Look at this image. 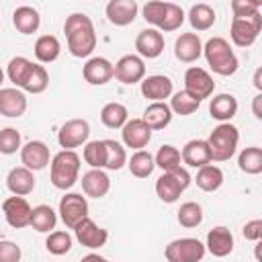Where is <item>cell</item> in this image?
I'll use <instances>...</instances> for the list:
<instances>
[{"label":"cell","mask_w":262,"mask_h":262,"mask_svg":"<svg viewBox=\"0 0 262 262\" xmlns=\"http://www.w3.org/2000/svg\"><path fill=\"white\" fill-rule=\"evenodd\" d=\"M63 33L68 39V49L74 57H88L96 47V33L90 16L84 12H74L63 23Z\"/></svg>","instance_id":"1"},{"label":"cell","mask_w":262,"mask_h":262,"mask_svg":"<svg viewBox=\"0 0 262 262\" xmlns=\"http://www.w3.org/2000/svg\"><path fill=\"white\" fill-rule=\"evenodd\" d=\"M203 53H205L209 68L219 76H233L239 68V61H237L233 49L229 47L227 39H223V37L209 39L203 45Z\"/></svg>","instance_id":"2"},{"label":"cell","mask_w":262,"mask_h":262,"mask_svg":"<svg viewBox=\"0 0 262 262\" xmlns=\"http://www.w3.org/2000/svg\"><path fill=\"white\" fill-rule=\"evenodd\" d=\"M80 174V156L72 149H61L51 158V184L59 190H68L78 182Z\"/></svg>","instance_id":"3"},{"label":"cell","mask_w":262,"mask_h":262,"mask_svg":"<svg viewBox=\"0 0 262 262\" xmlns=\"http://www.w3.org/2000/svg\"><path fill=\"white\" fill-rule=\"evenodd\" d=\"M237 141H239V131L235 125H231V123L217 125L207 139V145L211 151V162L213 160L215 162H227L235 154Z\"/></svg>","instance_id":"4"},{"label":"cell","mask_w":262,"mask_h":262,"mask_svg":"<svg viewBox=\"0 0 262 262\" xmlns=\"http://www.w3.org/2000/svg\"><path fill=\"white\" fill-rule=\"evenodd\" d=\"M190 184V174L186 168L178 166L170 172H164L158 180H156V194L160 196L162 203H176L178 196L188 188Z\"/></svg>","instance_id":"5"},{"label":"cell","mask_w":262,"mask_h":262,"mask_svg":"<svg viewBox=\"0 0 262 262\" xmlns=\"http://www.w3.org/2000/svg\"><path fill=\"white\" fill-rule=\"evenodd\" d=\"M262 31V16L260 12L250 14V16H233L229 37L237 47H250L258 39Z\"/></svg>","instance_id":"6"},{"label":"cell","mask_w":262,"mask_h":262,"mask_svg":"<svg viewBox=\"0 0 262 262\" xmlns=\"http://www.w3.org/2000/svg\"><path fill=\"white\" fill-rule=\"evenodd\" d=\"M205 252V244L196 237H180L166 246L164 256L168 262H201Z\"/></svg>","instance_id":"7"},{"label":"cell","mask_w":262,"mask_h":262,"mask_svg":"<svg viewBox=\"0 0 262 262\" xmlns=\"http://www.w3.org/2000/svg\"><path fill=\"white\" fill-rule=\"evenodd\" d=\"M88 135H90V125L86 119H70L59 127L57 141L63 149L74 151V147H80L88 141Z\"/></svg>","instance_id":"8"},{"label":"cell","mask_w":262,"mask_h":262,"mask_svg":"<svg viewBox=\"0 0 262 262\" xmlns=\"http://www.w3.org/2000/svg\"><path fill=\"white\" fill-rule=\"evenodd\" d=\"M184 90L201 102V100H205V98H209L213 94L215 82H213V78H211V74L207 70L192 66L184 74Z\"/></svg>","instance_id":"9"},{"label":"cell","mask_w":262,"mask_h":262,"mask_svg":"<svg viewBox=\"0 0 262 262\" xmlns=\"http://www.w3.org/2000/svg\"><path fill=\"white\" fill-rule=\"evenodd\" d=\"M59 217L66 223V227L74 229L84 217H88V203L86 196L78 192H68L59 201Z\"/></svg>","instance_id":"10"},{"label":"cell","mask_w":262,"mask_h":262,"mask_svg":"<svg viewBox=\"0 0 262 262\" xmlns=\"http://www.w3.org/2000/svg\"><path fill=\"white\" fill-rule=\"evenodd\" d=\"M113 76L121 84H137L145 76V63L139 55H123L115 66H113Z\"/></svg>","instance_id":"11"},{"label":"cell","mask_w":262,"mask_h":262,"mask_svg":"<svg viewBox=\"0 0 262 262\" xmlns=\"http://www.w3.org/2000/svg\"><path fill=\"white\" fill-rule=\"evenodd\" d=\"M31 205L27 203L25 196H8L4 203H2V213H4V219L10 227L14 229H23L31 223Z\"/></svg>","instance_id":"12"},{"label":"cell","mask_w":262,"mask_h":262,"mask_svg":"<svg viewBox=\"0 0 262 262\" xmlns=\"http://www.w3.org/2000/svg\"><path fill=\"white\" fill-rule=\"evenodd\" d=\"M74 233H76V239L84 246V248H90V250H96V248H102L108 239V231L102 229L100 225H96L90 217H84L76 227H74Z\"/></svg>","instance_id":"13"},{"label":"cell","mask_w":262,"mask_h":262,"mask_svg":"<svg viewBox=\"0 0 262 262\" xmlns=\"http://www.w3.org/2000/svg\"><path fill=\"white\" fill-rule=\"evenodd\" d=\"M123 143L131 149H143L151 139V129L143 123V119H131L121 127Z\"/></svg>","instance_id":"14"},{"label":"cell","mask_w":262,"mask_h":262,"mask_svg":"<svg viewBox=\"0 0 262 262\" xmlns=\"http://www.w3.org/2000/svg\"><path fill=\"white\" fill-rule=\"evenodd\" d=\"M135 49L141 57L147 59H156L162 55L164 51V37L158 29H143L139 31L137 39H135Z\"/></svg>","instance_id":"15"},{"label":"cell","mask_w":262,"mask_h":262,"mask_svg":"<svg viewBox=\"0 0 262 262\" xmlns=\"http://www.w3.org/2000/svg\"><path fill=\"white\" fill-rule=\"evenodd\" d=\"M20 162L31 172L33 170H43L49 164V147L43 141L33 139V141H29L27 145L20 147Z\"/></svg>","instance_id":"16"},{"label":"cell","mask_w":262,"mask_h":262,"mask_svg":"<svg viewBox=\"0 0 262 262\" xmlns=\"http://www.w3.org/2000/svg\"><path fill=\"white\" fill-rule=\"evenodd\" d=\"M82 76L88 84L102 86L113 78V63L106 57H90L82 68Z\"/></svg>","instance_id":"17"},{"label":"cell","mask_w":262,"mask_h":262,"mask_svg":"<svg viewBox=\"0 0 262 262\" xmlns=\"http://www.w3.org/2000/svg\"><path fill=\"white\" fill-rule=\"evenodd\" d=\"M205 250H209L215 258H225L233 252V235L227 227L219 225V227H213L209 233H207V244H205Z\"/></svg>","instance_id":"18"},{"label":"cell","mask_w":262,"mask_h":262,"mask_svg":"<svg viewBox=\"0 0 262 262\" xmlns=\"http://www.w3.org/2000/svg\"><path fill=\"white\" fill-rule=\"evenodd\" d=\"M137 10H139V6L135 0H111L106 4V16L117 27L131 25L137 16Z\"/></svg>","instance_id":"19"},{"label":"cell","mask_w":262,"mask_h":262,"mask_svg":"<svg viewBox=\"0 0 262 262\" xmlns=\"http://www.w3.org/2000/svg\"><path fill=\"white\" fill-rule=\"evenodd\" d=\"M201 53H203V43L196 33H182L174 43V55L184 63L196 61Z\"/></svg>","instance_id":"20"},{"label":"cell","mask_w":262,"mask_h":262,"mask_svg":"<svg viewBox=\"0 0 262 262\" xmlns=\"http://www.w3.org/2000/svg\"><path fill=\"white\" fill-rule=\"evenodd\" d=\"M141 94L154 102H164L172 94V80L162 74H154L141 80Z\"/></svg>","instance_id":"21"},{"label":"cell","mask_w":262,"mask_h":262,"mask_svg":"<svg viewBox=\"0 0 262 262\" xmlns=\"http://www.w3.org/2000/svg\"><path fill=\"white\" fill-rule=\"evenodd\" d=\"M27 111V96L18 88H0V115L20 117Z\"/></svg>","instance_id":"22"},{"label":"cell","mask_w":262,"mask_h":262,"mask_svg":"<svg viewBox=\"0 0 262 262\" xmlns=\"http://www.w3.org/2000/svg\"><path fill=\"white\" fill-rule=\"evenodd\" d=\"M180 158L186 166L190 168H203L207 164H211V151H209V145H207V139H190L182 151H180Z\"/></svg>","instance_id":"23"},{"label":"cell","mask_w":262,"mask_h":262,"mask_svg":"<svg viewBox=\"0 0 262 262\" xmlns=\"http://www.w3.org/2000/svg\"><path fill=\"white\" fill-rule=\"evenodd\" d=\"M6 186H8V190H10L14 196H27V194H31L33 188H35V176H33V172H31L29 168L16 166V168H12V170L8 172V176H6Z\"/></svg>","instance_id":"24"},{"label":"cell","mask_w":262,"mask_h":262,"mask_svg":"<svg viewBox=\"0 0 262 262\" xmlns=\"http://www.w3.org/2000/svg\"><path fill=\"white\" fill-rule=\"evenodd\" d=\"M111 188V180L106 176V172L92 168L82 176V190L86 196L90 199H102Z\"/></svg>","instance_id":"25"},{"label":"cell","mask_w":262,"mask_h":262,"mask_svg":"<svg viewBox=\"0 0 262 262\" xmlns=\"http://www.w3.org/2000/svg\"><path fill=\"white\" fill-rule=\"evenodd\" d=\"M209 113L213 119L221 121V123H229L235 113H237V100L233 94H217L211 98V104H209Z\"/></svg>","instance_id":"26"},{"label":"cell","mask_w":262,"mask_h":262,"mask_svg":"<svg viewBox=\"0 0 262 262\" xmlns=\"http://www.w3.org/2000/svg\"><path fill=\"white\" fill-rule=\"evenodd\" d=\"M12 23H14L18 33L33 35L39 29V25H41V16H39V12L33 6H18L12 12Z\"/></svg>","instance_id":"27"},{"label":"cell","mask_w":262,"mask_h":262,"mask_svg":"<svg viewBox=\"0 0 262 262\" xmlns=\"http://www.w3.org/2000/svg\"><path fill=\"white\" fill-rule=\"evenodd\" d=\"M143 123L151 129V131H158V129H164V127H168L170 125V121H172V111H170V106L166 104V102H151L147 108H145V113H143Z\"/></svg>","instance_id":"28"},{"label":"cell","mask_w":262,"mask_h":262,"mask_svg":"<svg viewBox=\"0 0 262 262\" xmlns=\"http://www.w3.org/2000/svg\"><path fill=\"white\" fill-rule=\"evenodd\" d=\"M215 10L213 6L205 4V2H199V4H192L190 10H188V23L194 31H207L215 25Z\"/></svg>","instance_id":"29"},{"label":"cell","mask_w":262,"mask_h":262,"mask_svg":"<svg viewBox=\"0 0 262 262\" xmlns=\"http://www.w3.org/2000/svg\"><path fill=\"white\" fill-rule=\"evenodd\" d=\"M59 53H61V45H59V39L55 35H41L35 41V57L41 63L55 61L59 57Z\"/></svg>","instance_id":"30"},{"label":"cell","mask_w":262,"mask_h":262,"mask_svg":"<svg viewBox=\"0 0 262 262\" xmlns=\"http://www.w3.org/2000/svg\"><path fill=\"white\" fill-rule=\"evenodd\" d=\"M57 223V215L49 205H37L31 211V227L39 233H51V229H55Z\"/></svg>","instance_id":"31"},{"label":"cell","mask_w":262,"mask_h":262,"mask_svg":"<svg viewBox=\"0 0 262 262\" xmlns=\"http://www.w3.org/2000/svg\"><path fill=\"white\" fill-rule=\"evenodd\" d=\"M194 180H196V186H199L201 190L213 192V190H217V188L223 184V172H221V168H217V166H213V164H207V166L199 168Z\"/></svg>","instance_id":"32"},{"label":"cell","mask_w":262,"mask_h":262,"mask_svg":"<svg viewBox=\"0 0 262 262\" xmlns=\"http://www.w3.org/2000/svg\"><path fill=\"white\" fill-rule=\"evenodd\" d=\"M127 106L121 102H108L102 106L100 111V121L108 127V129H121L129 119H127Z\"/></svg>","instance_id":"33"},{"label":"cell","mask_w":262,"mask_h":262,"mask_svg":"<svg viewBox=\"0 0 262 262\" xmlns=\"http://www.w3.org/2000/svg\"><path fill=\"white\" fill-rule=\"evenodd\" d=\"M104 145V168L106 170H121L127 164L125 147L115 139H102Z\"/></svg>","instance_id":"34"},{"label":"cell","mask_w":262,"mask_h":262,"mask_svg":"<svg viewBox=\"0 0 262 262\" xmlns=\"http://www.w3.org/2000/svg\"><path fill=\"white\" fill-rule=\"evenodd\" d=\"M127 166H129V172H131L135 178H147V176L154 172V168H156L154 156H151L149 151H145V149H137V151L131 156V160L127 162Z\"/></svg>","instance_id":"35"},{"label":"cell","mask_w":262,"mask_h":262,"mask_svg":"<svg viewBox=\"0 0 262 262\" xmlns=\"http://www.w3.org/2000/svg\"><path fill=\"white\" fill-rule=\"evenodd\" d=\"M31 68H33V61H31V59H27V57H23V55H16V57H12V59L8 61L6 76H8V80H10L16 88H23V84H25V80H27Z\"/></svg>","instance_id":"36"},{"label":"cell","mask_w":262,"mask_h":262,"mask_svg":"<svg viewBox=\"0 0 262 262\" xmlns=\"http://www.w3.org/2000/svg\"><path fill=\"white\" fill-rule=\"evenodd\" d=\"M47 84H49L47 70L43 66H39V63H33V68H31V72H29L25 84H23V90L31 92V94H41V92H45Z\"/></svg>","instance_id":"37"},{"label":"cell","mask_w":262,"mask_h":262,"mask_svg":"<svg viewBox=\"0 0 262 262\" xmlns=\"http://www.w3.org/2000/svg\"><path fill=\"white\" fill-rule=\"evenodd\" d=\"M239 170L246 174H260L262 172V149L260 147H246L239 151L237 158Z\"/></svg>","instance_id":"38"},{"label":"cell","mask_w":262,"mask_h":262,"mask_svg":"<svg viewBox=\"0 0 262 262\" xmlns=\"http://www.w3.org/2000/svg\"><path fill=\"white\" fill-rule=\"evenodd\" d=\"M168 106H170V111H172V113L186 117V115H192V113L201 106V102H199L194 96H190L186 90H180V92L172 94V98H170V104H168Z\"/></svg>","instance_id":"39"},{"label":"cell","mask_w":262,"mask_h":262,"mask_svg":"<svg viewBox=\"0 0 262 262\" xmlns=\"http://www.w3.org/2000/svg\"><path fill=\"white\" fill-rule=\"evenodd\" d=\"M203 221V207L194 201H188V203H182L180 209H178V223L186 229H192L196 225H201Z\"/></svg>","instance_id":"40"},{"label":"cell","mask_w":262,"mask_h":262,"mask_svg":"<svg viewBox=\"0 0 262 262\" xmlns=\"http://www.w3.org/2000/svg\"><path fill=\"white\" fill-rule=\"evenodd\" d=\"M180 151L174 147V145H162L160 149H158V154L154 156V164L158 166V168H162L164 172H170V170H174V168H178L180 166Z\"/></svg>","instance_id":"41"},{"label":"cell","mask_w":262,"mask_h":262,"mask_svg":"<svg viewBox=\"0 0 262 262\" xmlns=\"http://www.w3.org/2000/svg\"><path fill=\"white\" fill-rule=\"evenodd\" d=\"M45 248L53 256H63L72 250V235L68 231H51L45 239Z\"/></svg>","instance_id":"42"},{"label":"cell","mask_w":262,"mask_h":262,"mask_svg":"<svg viewBox=\"0 0 262 262\" xmlns=\"http://www.w3.org/2000/svg\"><path fill=\"white\" fill-rule=\"evenodd\" d=\"M82 158L84 162L90 166V168H104V145H102V139L98 141H88L84 145V151H82Z\"/></svg>","instance_id":"43"},{"label":"cell","mask_w":262,"mask_h":262,"mask_svg":"<svg viewBox=\"0 0 262 262\" xmlns=\"http://www.w3.org/2000/svg\"><path fill=\"white\" fill-rule=\"evenodd\" d=\"M182 23H184V10H182L178 4L168 2V4H166L164 20H162V25H160V29H158V31H166V33H170V31L180 29V25H182Z\"/></svg>","instance_id":"44"},{"label":"cell","mask_w":262,"mask_h":262,"mask_svg":"<svg viewBox=\"0 0 262 262\" xmlns=\"http://www.w3.org/2000/svg\"><path fill=\"white\" fill-rule=\"evenodd\" d=\"M20 149V133L14 127H4L0 131V154H16Z\"/></svg>","instance_id":"45"},{"label":"cell","mask_w":262,"mask_h":262,"mask_svg":"<svg viewBox=\"0 0 262 262\" xmlns=\"http://www.w3.org/2000/svg\"><path fill=\"white\" fill-rule=\"evenodd\" d=\"M166 4L168 2H160V0L147 2L143 6V18H145V23H149V25H154V27L160 29V25L164 20V14H166Z\"/></svg>","instance_id":"46"},{"label":"cell","mask_w":262,"mask_h":262,"mask_svg":"<svg viewBox=\"0 0 262 262\" xmlns=\"http://www.w3.org/2000/svg\"><path fill=\"white\" fill-rule=\"evenodd\" d=\"M233 16H250L260 12V2L258 0H233L231 2Z\"/></svg>","instance_id":"47"},{"label":"cell","mask_w":262,"mask_h":262,"mask_svg":"<svg viewBox=\"0 0 262 262\" xmlns=\"http://www.w3.org/2000/svg\"><path fill=\"white\" fill-rule=\"evenodd\" d=\"M0 262H20V248L14 242H0Z\"/></svg>","instance_id":"48"},{"label":"cell","mask_w":262,"mask_h":262,"mask_svg":"<svg viewBox=\"0 0 262 262\" xmlns=\"http://www.w3.org/2000/svg\"><path fill=\"white\" fill-rule=\"evenodd\" d=\"M242 233H244V237L250 239V242H260V237H262V219H252V221H248V223L244 225Z\"/></svg>","instance_id":"49"},{"label":"cell","mask_w":262,"mask_h":262,"mask_svg":"<svg viewBox=\"0 0 262 262\" xmlns=\"http://www.w3.org/2000/svg\"><path fill=\"white\" fill-rule=\"evenodd\" d=\"M252 111H254V117H256V119H262V94H256V96H254Z\"/></svg>","instance_id":"50"},{"label":"cell","mask_w":262,"mask_h":262,"mask_svg":"<svg viewBox=\"0 0 262 262\" xmlns=\"http://www.w3.org/2000/svg\"><path fill=\"white\" fill-rule=\"evenodd\" d=\"M80 262H108V260L102 258V256H98V254H88V256H84Z\"/></svg>","instance_id":"51"},{"label":"cell","mask_w":262,"mask_h":262,"mask_svg":"<svg viewBox=\"0 0 262 262\" xmlns=\"http://www.w3.org/2000/svg\"><path fill=\"white\" fill-rule=\"evenodd\" d=\"M254 86H256L258 90H262V70H260V68H258L256 74H254Z\"/></svg>","instance_id":"52"},{"label":"cell","mask_w":262,"mask_h":262,"mask_svg":"<svg viewBox=\"0 0 262 262\" xmlns=\"http://www.w3.org/2000/svg\"><path fill=\"white\" fill-rule=\"evenodd\" d=\"M2 82H4V72H2V68H0V86H2Z\"/></svg>","instance_id":"53"}]
</instances>
